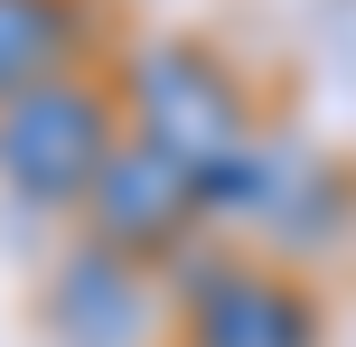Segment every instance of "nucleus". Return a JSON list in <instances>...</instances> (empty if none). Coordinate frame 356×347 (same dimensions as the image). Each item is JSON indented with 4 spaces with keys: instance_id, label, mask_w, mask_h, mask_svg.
Instances as JSON below:
<instances>
[{
    "instance_id": "nucleus-1",
    "label": "nucleus",
    "mask_w": 356,
    "mask_h": 347,
    "mask_svg": "<svg viewBox=\"0 0 356 347\" xmlns=\"http://www.w3.org/2000/svg\"><path fill=\"white\" fill-rule=\"evenodd\" d=\"M131 113H141V141L169 150L207 197L234 179V160L253 150L244 94H234L197 47H141V56H131Z\"/></svg>"
},
{
    "instance_id": "nucleus-2",
    "label": "nucleus",
    "mask_w": 356,
    "mask_h": 347,
    "mask_svg": "<svg viewBox=\"0 0 356 347\" xmlns=\"http://www.w3.org/2000/svg\"><path fill=\"white\" fill-rule=\"evenodd\" d=\"M104 160H113V122H104V104H94L85 85L47 75V85H29V94L0 104V179H10L19 197H38V207L85 197V188L104 179Z\"/></svg>"
},
{
    "instance_id": "nucleus-3",
    "label": "nucleus",
    "mask_w": 356,
    "mask_h": 347,
    "mask_svg": "<svg viewBox=\"0 0 356 347\" xmlns=\"http://www.w3.org/2000/svg\"><path fill=\"white\" fill-rule=\"evenodd\" d=\"M85 197H94V225H104L113 254H141V244H178V225L197 216L207 188H197L169 150L131 141V150H113V160H104V179H94Z\"/></svg>"
},
{
    "instance_id": "nucleus-4",
    "label": "nucleus",
    "mask_w": 356,
    "mask_h": 347,
    "mask_svg": "<svg viewBox=\"0 0 356 347\" xmlns=\"http://www.w3.org/2000/svg\"><path fill=\"white\" fill-rule=\"evenodd\" d=\"M197 347H309V300L263 273H197Z\"/></svg>"
},
{
    "instance_id": "nucleus-5",
    "label": "nucleus",
    "mask_w": 356,
    "mask_h": 347,
    "mask_svg": "<svg viewBox=\"0 0 356 347\" xmlns=\"http://www.w3.org/2000/svg\"><path fill=\"white\" fill-rule=\"evenodd\" d=\"M47 319H56L66 347H131V338H141V282H131V263L113 254V244L75 254L66 273H56Z\"/></svg>"
},
{
    "instance_id": "nucleus-6",
    "label": "nucleus",
    "mask_w": 356,
    "mask_h": 347,
    "mask_svg": "<svg viewBox=\"0 0 356 347\" xmlns=\"http://www.w3.org/2000/svg\"><path fill=\"white\" fill-rule=\"evenodd\" d=\"M75 47V0H0V104L47 85Z\"/></svg>"
}]
</instances>
